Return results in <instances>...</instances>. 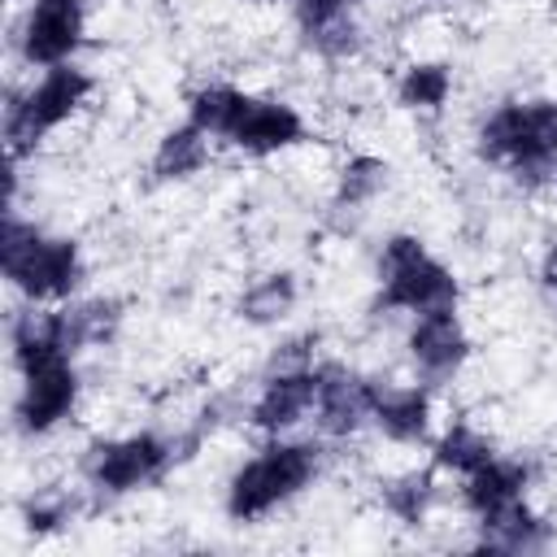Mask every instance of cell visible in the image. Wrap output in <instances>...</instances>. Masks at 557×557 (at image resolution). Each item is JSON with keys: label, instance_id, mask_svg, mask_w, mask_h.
I'll list each match as a JSON object with an SVG mask.
<instances>
[{"label": "cell", "instance_id": "obj_17", "mask_svg": "<svg viewBox=\"0 0 557 557\" xmlns=\"http://www.w3.org/2000/svg\"><path fill=\"white\" fill-rule=\"evenodd\" d=\"M4 344H9V366L13 374L57 361V357H74L65 344V318L61 305H35V300H17L9 309L4 322Z\"/></svg>", "mask_w": 557, "mask_h": 557}, {"label": "cell", "instance_id": "obj_9", "mask_svg": "<svg viewBox=\"0 0 557 557\" xmlns=\"http://www.w3.org/2000/svg\"><path fill=\"white\" fill-rule=\"evenodd\" d=\"M370 396L374 374L357 370L352 361L322 357L318 361V400H313V435H322L331 448L352 444L361 431H370Z\"/></svg>", "mask_w": 557, "mask_h": 557}, {"label": "cell", "instance_id": "obj_7", "mask_svg": "<svg viewBox=\"0 0 557 557\" xmlns=\"http://www.w3.org/2000/svg\"><path fill=\"white\" fill-rule=\"evenodd\" d=\"M87 44V0H26L9 22V57L26 70L78 61Z\"/></svg>", "mask_w": 557, "mask_h": 557}, {"label": "cell", "instance_id": "obj_22", "mask_svg": "<svg viewBox=\"0 0 557 557\" xmlns=\"http://www.w3.org/2000/svg\"><path fill=\"white\" fill-rule=\"evenodd\" d=\"M457 96V70L444 57H409L392 74V104L418 117H440Z\"/></svg>", "mask_w": 557, "mask_h": 557}, {"label": "cell", "instance_id": "obj_8", "mask_svg": "<svg viewBox=\"0 0 557 557\" xmlns=\"http://www.w3.org/2000/svg\"><path fill=\"white\" fill-rule=\"evenodd\" d=\"M400 352H405V366L413 379L444 392L466 374V366L474 357V339H470L461 309L448 305V309H426V313L405 318Z\"/></svg>", "mask_w": 557, "mask_h": 557}, {"label": "cell", "instance_id": "obj_25", "mask_svg": "<svg viewBox=\"0 0 557 557\" xmlns=\"http://www.w3.org/2000/svg\"><path fill=\"white\" fill-rule=\"evenodd\" d=\"M248 87L231 83V78H205L183 96V117L196 122L213 144H226V135L235 131L244 104H248Z\"/></svg>", "mask_w": 557, "mask_h": 557}, {"label": "cell", "instance_id": "obj_3", "mask_svg": "<svg viewBox=\"0 0 557 557\" xmlns=\"http://www.w3.org/2000/svg\"><path fill=\"white\" fill-rule=\"evenodd\" d=\"M0 274L17 300L65 305L87 283V252L74 235L48 231L22 205H4L0 222Z\"/></svg>", "mask_w": 557, "mask_h": 557}, {"label": "cell", "instance_id": "obj_15", "mask_svg": "<svg viewBox=\"0 0 557 557\" xmlns=\"http://www.w3.org/2000/svg\"><path fill=\"white\" fill-rule=\"evenodd\" d=\"M305 300V283L292 265H270L239 283L231 300V318L248 331H283Z\"/></svg>", "mask_w": 557, "mask_h": 557}, {"label": "cell", "instance_id": "obj_10", "mask_svg": "<svg viewBox=\"0 0 557 557\" xmlns=\"http://www.w3.org/2000/svg\"><path fill=\"white\" fill-rule=\"evenodd\" d=\"M370 431L392 448H426L435 435V387L413 374H374Z\"/></svg>", "mask_w": 557, "mask_h": 557}, {"label": "cell", "instance_id": "obj_19", "mask_svg": "<svg viewBox=\"0 0 557 557\" xmlns=\"http://www.w3.org/2000/svg\"><path fill=\"white\" fill-rule=\"evenodd\" d=\"M392 174H396V170H392V161H387L383 152L352 148V152L335 165V174H331V200H326V209H331L335 218L357 222L379 196H387Z\"/></svg>", "mask_w": 557, "mask_h": 557}, {"label": "cell", "instance_id": "obj_11", "mask_svg": "<svg viewBox=\"0 0 557 557\" xmlns=\"http://www.w3.org/2000/svg\"><path fill=\"white\" fill-rule=\"evenodd\" d=\"M505 178L527 191H553L557 178V96H522L518 100V131L505 161Z\"/></svg>", "mask_w": 557, "mask_h": 557}, {"label": "cell", "instance_id": "obj_20", "mask_svg": "<svg viewBox=\"0 0 557 557\" xmlns=\"http://www.w3.org/2000/svg\"><path fill=\"white\" fill-rule=\"evenodd\" d=\"M213 161V139L196 126V122H174L165 126L157 139H152V152H148V178L157 187H183L191 178H200Z\"/></svg>", "mask_w": 557, "mask_h": 557}, {"label": "cell", "instance_id": "obj_18", "mask_svg": "<svg viewBox=\"0 0 557 557\" xmlns=\"http://www.w3.org/2000/svg\"><path fill=\"white\" fill-rule=\"evenodd\" d=\"M61 318H65V344H70L74 357L104 352L122 339L126 300L113 296V292H78L74 300L61 305Z\"/></svg>", "mask_w": 557, "mask_h": 557}, {"label": "cell", "instance_id": "obj_14", "mask_svg": "<svg viewBox=\"0 0 557 557\" xmlns=\"http://www.w3.org/2000/svg\"><path fill=\"white\" fill-rule=\"evenodd\" d=\"M470 548L479 553H500V557H535L557 544V522L531 500H513L505 509H492L483 518H470Z\"/></svg>", "mask_w": 557, "mask_h": 557}, {"label": "cell", "instance_id": "obj_4", "mask_svg": "<svg viewBox=\"0 0 557 557\" xmlns=\"http://www.w3.org/2000/svg\"><path fill=\"white\" fill-rule=\"evenodd\" d=\"M96 96V74L78 61L30 74L26 83H9L0 109V139L9 161L35 157L61 126H70Z\"/></svg>", "mask_w": 557, "mask_h": 557}, {"label": "cell", "instance_id": "obj_16", "mask_svg": "<svg viewBox=\"0 0 557 557\" xmlns=\"http://www.w3.org/2000/svg\"><path fill=\"white\" fill-rule=\"evenodd\" d=\"M535 479H540V466L527 453H496L487 466L457 479V505L466 518H483L492 509H505V505L531 496Z\"/></svg>", "mask_w": 557, "mask_h": 557}, {"label": "cell", "instance_id": "obj_28", "mask_svg": "<svg viewBox=\"0 0 557 557\" xmlns=\"http://www.w3.org/2000/svg\"><path fill=\"white\" fill-rule=\"evenodd\" d=\"M283 4H287V13H292L296 35H305V30H313V26H322V22L339 17V13L361 9L366 0H283Z\"/></svg>", "mask_w": 557, "mask_h": 557}, {"label": "cell", "instance_id": "obj_12", "mask_svg": "<svg viewBox=\"0 0 557 557\" xmlns=\"http://www.w3.org/2000/svg\"><path fill=\"white\" fill-rule=\"evenodd\" d=\"M313 400H318V366L292 370V374H257V387L244 396L239 422L257 440L296 435L313 418Z\"/></svg>", "mask_w": 557, "mask_h": 557}, {"label": "cell", "instance_id": "obj_24", "mask_svg": "<svg viewBox=\"0 0 557 557\" xmlns=\"http://www.w3.org/2000/svg\"><path fill=\"white\" fill-rule=\"evenodd\" d=\"M83 509H91V500H87V492L78 483L74 487L48 483V487H30L17 500V522H22V531L30 540H52V535L70 531L83 518Z\"/></svg>", "mask_w": 557, "mask_h": 557}, {"label": "cell", "instance_id": "obj_31", "mask_svg": "<svg viewBox=\"0 0 557 557\" xmlns=\"http://www.w3.org/2000/svg\"><path fill=\"white\" fill-rule=\"evenodd\" d=\"M553 196H557V178H553Z\"/></svg>", "mask_w": 557, "mask_h": 557}, {"label": "cell", "instance_id": "obj_30", "mask_svg": "<svg viewBox=\"0 0 557 557\" xmlns=\"http://www.w3.org/2000/svg\"><path fill=\"white\" fill-rule=\"evenodd\" d=\"M248 4H270V0H248Z\"/></svg>", "mask_w": 557, "mask_h": 557}, {"label": "cell", "instance_id": "obj_6", "mask_svg": "<svg viewBox=\"0 0 557 557\" xmlns=\"http://www.w3.org/2000/svg\"><path fill=\"white\" fill-rule=\"evenodd\" d=\"M83 387L87 383H83L78 357H57V361L22 370L17 387H13V405H9L13 435L35 444V440H48L61 426H70L83 405Z\"/></svg>", "mask_w": 557, "mask_h": 557}, {"label": "cell", "instance_id": "obj_2", "mask_svg": "<svg viewBox=\"0 0 557 557\" xmlns=\"http://www.w3.org/2000/svg\"><path fill=\"white\" fill-rule=\"evenodd\" d=\"M331 461V444L322 435H274L261 440L248 457L231 466L222 479V513L235 527H257L300 500Z\"/></svg>", "mask_w": 557, "mask_h": 557}, {"label": "cell", "instance_id": "obj_26", "mask_svg": "<svg viewBox=\"0 0 557 557\" xmlns=\"http://www.w3.org/2000/svg\"><path fill=\"white\" fill-rule=\"evenodd\" d=\"M300 44H305V52H309L313 61L339 70V65H357V61L366 57V48H370V26H366L361 13L352 9V13H339V17H331V22L313 26V30H305Z\"/></svg>", "mask_w": 557, "mask_h": 557}, {"label": "cell", "instance_id": "obj_21", "mask_svg": "<svg viewBox=\"0 0 557 557\" xmlns=\"http://www.w3.org/2000/svg\"><path fill=\"white\" fill-rule=\"evenodd\" d=\"M440 479H444V474H440L431 461H426V466H400V470H392V474L379 479L374 500H379V509H383L396 527L418 531V527L431 522V513H435V505H440Z\"/></svg>", "mask_w": 557, "mask_h": 557}, {"label": "cell", "instance_id": "obj_23", "mask_svg": "<svg viewBox=\"0 0 557 557\" xmlns=\"http://www.w3.org/2000/svg\"><path fill=\"white\" fill-rule=\"evenodd\" d=\"M426 453H431V466H435L444 479H466V474H474L479 466H487V461L500 453V440H496L483 422L457 413V418H448L444 426H435Z\"/></svg>", "mask_w": 557, "mask_h": 557}, {"label": "cell", "instance_id": "obj_27", "mask_svg": "<svg viewBox=\"0 0 557 557\" xmlns=\"http://www.w3.org/2000/svg\"><path fill=\"white\" fill-rule=\"evenodd\" d=\"M322 361V331L300 326V331H278L274 344L265 348L257 374H292V370H313Z\"/></svg>", "mask_w": 557, "mask_h": 557}, {"label": "cell", "instance_id": "obj_29", "mask_svg": "<svg viewBox=\"0 0 557 557\" xmlns=\"http://www.w3.org/2000/svg\"><path fill=\"white\" fill-rule=\"evenodd\" d=\"M535 287L548 300H557V235H548L540 244V252H535Z\"/></svg>", "mask_w": 557, "mask_h": 557}, {"label": "cell", "instance_id": "obj_13", "mask_svg": "<svg viewBox=\"0 0 557 557\" xmlns=\"http://www.w3.org/2000/svg\"><path fill=\"white\" fill-rule=\"evenodd\" d=\"M309 139V117L296 100L287 96H270V91H252L235 131L226 135V148L239 152V157H252V161H265V157H283L292 148H300Z\"/></svg>", "mask_w": 557, "mask_h": 557}, {"label": "cell", "instance_id": "obj_1", "mask_svg": "<svg viewBox=\"0 0 557 557\" xmlns=\"http://www.w3.org/2000/svg\"><path fill=\"white\" fill-rule=\"evenodd\" d=\"M213 431L196 413L191 422L165 431V426H135V431H113V435H91L78 457H74V483L87 492V500L113 505L126 496H139L157 487L170 470L191 461Z\"/></svg>", "mask_w": 557, "mask_h": 557}, {"label": "cell", "instance_id": "obj_5", "mask_svg": "<svg viewBox=\"0 0 557 557\" xmlns=\"http://www.w3.org/2000/svg\"><path fill=\"white\" fill-rule=\"evenodd\" d=\"M461 305L457 270L431 252L418 231H387L374 248V313L413 318L426 309Z\"/></svg>", "mask_w": 557, "mask_h": 557}]
</instances>
